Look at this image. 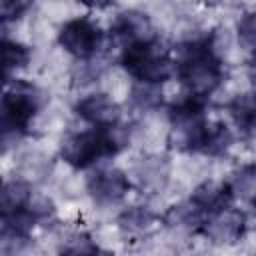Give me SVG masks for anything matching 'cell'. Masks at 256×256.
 I'll return each mask as SVG.
<instances>
[{
    "label": "cell",
    "instance_id": "obj_21",
    "mask_svg": "<svg viewBox=\"0 0 256 256\" xmlns=\"http://www.w3.org/2000/svg\"><path fill=\"white\" fill-rule=\"evenodd\" d=\"M238 34H240V42H244L246 48L254 46V14L248 12L240 24H238Z\"/></svg>",
    "mask_w": 256,
    "mask_h": 256
},
{
    "label": "cell",
    "instance_id": "obj_11",
    "mask_svg": "<svg viewBox=\"0 0 256 256\" xmlns=\"http://www.w3.org/2000/svg\"><path fill=\"white\" fill-rule=\"evenodd\" d=\"M232 200H234V192L228 182H204L192 192L188 202L202 216H210L228 208Z\"/></svg>",
    "mask_w": 256,
    "mask_h": 256
},
{
    "label": "cell",
    "instance_id": "obj_2",
    "mask_svg": "<svg viewBox=\"0 0 256 256\" xmlns=\"http://www.w3.org/2000/svg\"><path fill=\"white\" fill-rule=\"evenodd\" d=\"M126 144L118 126H94L84 132L70 134L62 142V158L76 170H86L104 158L116 156Z\"/></svg>",
    "mask_w": 256,
    "mask_h": 256
},
{
    "label": "cell",
    "instance_id": "obj_23",
    "mask_svg": "<svg viewBox=\"0 0 256 256\" xmlns=\"http://www.w3.org/2000/svg\"><path fill=\"white\" fill-rule=\"evenodd\" d=\"M4 30H6V22H4L2 18H0V40L4 38Z\"/></svg>",
    "mask_w": 256,
    "mask_h": 256
},
{
    "label": "cell",
    "instance_id": "obj_9",
    "mask_svg": "<svg viewBox=\"0 0 256 256\" xmlns=\"http://www.w3.org/2000/svg\"><path fill=\"white\" fill-rule=\"evenodd\" d=\"M110 34L118 44L130 46V44L154 38V28H152L150 18L144 12L128 10V12L118 14L114 24L110 26Z\"/></svg>",
    "mask_w": 256,
    "mask_h": 256
},
{
    "label": "cell",
    "instance_id": "obj_1",
    "mask_svg": "<svg viewBox=\"0 0 256 256\" xmlns=\"http://www.w3.org/2000/svg\"><path fill=\"white\" fill-rule=\"evenodd\" d=\"M174 74L190 94L210 96L224 80L222 60L214 50V42L206 36L182 44Z\"/></svg>",
    "mask_w": 256,
    "mask_h": 256
},
{
    "label": "cell",
    "instance_id": "obj_4",
    "mask_svg": "<svg viewBox=\"0 0 256 256\" xmlns=\"http://www.w3.org/2000/svg\"><path fill=\"white\" fill-rule=\"evenodd\" d=\"M42 104L44 94L40 88L22 80L14 82L10 90L0 98V134L8 138L26 132Z\"/></svg>",
    "mask_w": 256,
    "mask_h": 256
},
{
    "label": "cell",
    "instance_id": "obj_8",
    "mask_svg": "<svg viewBox=\"0 0 256 256\" xmlns=\"http://www.w3.org/2000/svg\"><path fill=\"white\" fill-rule=\"evenodd\" d=\"M198 230L212 242H236L246 232V214L228 206L216 214H210Z\"/></svg>",
    "mask_w": 256,
    "mask_h": 256
},
{
    "label": "cell",
    "instance_id": "obj_5",
    "mask_svg": "<svg viewBox=\"0 0 256 256\" xmlns=\"http://www.w3.org/2000/svg\"><path fill=\"white\" fill-rule=\"evenodd\" d=\"M180 132V148L204 156H222L232 146V132L222 122H198Z\"/></svg>",
    "mask_w": 256,
    "mask_h": 256
},
{
    "label": "cell",
    "instance_id": "obj_22",
    "mask_svg": "<svg viewBox=\"0 0 256 256\" xmlns=\"http://www.w3.org/2000/svg\"><path fill=\"white\" fill-rule=\"evenodd\" d=\"M80 4H84V6H88V8H106V6H110L114 0H78Z\"/></svg>",
    "mask_w": 256,
    "mask_h": 256
},
{
    "label": "cell",
    "instance_id": "obj_17",
    "mask_svg": "<svg viewBox=\"0 0 256 256\" xmlns=\"http://www.w3.org/2000/svg\"><path fill=\"white\" fill-rule=\"evenodd\" d=\"M156 216L144 206H132L118 216V224L124 232H142L154 224Z\"/></svg>",
    "mask_w": 256,
    "mask_h": 256
},
{
    "label": "cell",
    "instance_id": "obj_19",
    "mask_svg": "<svg viewBox=\"0 0 256 256\" xmlns=\"http://www.w3.org/2000/svg\"><path fill=\"white\" fill-rule=\"evenodd\" d=\"M132 100L140 106V108H156L162 102V92L158 88V84H146V82H138L132 88Z\"/></svg>",
    "mask_w": 256,
    "mask_h": 256
},
{
    "label": "cell",
    "instance_id": "obj_6",
    "mask_svg": "<svg viewBox=\"0 0 256 256\" xmlns=\"http://www.w3.org/2000/svg\"><path fill=\"white\" fill-rule=\"evenodd\" d=\"M102 42H104L102 28L88 18L68 20L58 32V44L68 54H72L74 58H80V60L92 58L100 50Z\"/></svg>",
    "mask_w": 256,
    "mask_h": 256
},
{
    "label": "cell",
    "instance_id": "obj_16",
    "mask_svg": "<svg viewBox=\"0 0 256 256\" xmlns=\"http://www.w3.org/2000/svg\"><path fill=\"white\" fill-rule=\"evenodd\" d=\"M164 222L168 226H176V228H200V224L204 222V216L190 204H178V206H172L166 216H164Z\"/></svg>",
    "mask_w": 256,
    "mask_h": 256
},
{
    "label": "cell",
    "instance_id": "obj_20",
    "mask_svg": "<svg viewBox=\"0 0 256 256\" xmlns=\"http://www.w3.org/2000/svg\"><path fill=\"white\" fill-rule=\"evenodd\" d=\"M34 0H0V18L4 22L22 18L30 8Z\"/></svg>",
    "mask_w": 256,
    "mask_h": 256
},
{
    "label": "cell",
    "instance_id": "obj_15",
    "mask_svg": "<svg viewBox=\"0 0 256 256\" xmlns=\"http://www.w3.org/2000/svg\"><path fill=\"white\" fill-rule=\"evenodd\" d=\"M228 112L234 120V124L240 128L242 134L252 136L254 132V122H256V108H254V98L252 94H240L228 104Z\"/></svg>",
    "mask_w": 256,
    "mask_h": 256
},
{
    "label": "cell",
    "instance_id": "obj_13",
    "mask_svg": "<svg viewBox=\"0 0 256 256\" xmlns=\"http://www.w3.org/2000/svg\"><path fill=\"white\" fill-rule=\"evenodd\" d=\"M30 198H32L30 184H26L22 180L0 182V220L22 210L30 202Z\"/></svg>",
    "mask_w": 256,
    "mask_h": 256
},
{
    "label": "cell",
    "instance_id": "obj_14",
    "mask_svg": "<svg viewBox=\"0 0 256 256\" xmlns=\"http://www.w3.org/2000/svg\"><path fill=\"white\" fill-rule=\"evenodd\" d=\"M32 58V52L26 44L14 42V40H0V74L10 76L14 70L24 68Z\"/></svg>",
    "mask_w": 256,
    "mask_h": 256
},
{
    "label": "cell",
    "instance_id": "obj_24",
    "mask_svg": "<svg viewBox=\"0 0 256 256\" xmlns=\"http://www.w3.org/2000/svg\"><path fill=\"white\" fill-rule=\"evenodd\" d=\"M4 86H6V76H2V74H0V94H2Z\"/></svg>",
    "mask_w": 256,
    "mask_h": 256
},
{
    "label": "cell",
    "instance_id": "obj_7",
    "mask_svg": "<svg viewBox=\"0 0 256 256\" xmlns=\"http://www.w3.org/2000/svg\"><path fill=\"white\" fill-rule=\"evenodd\" d=\"M86 188L96 204L110 206V204H118L128 194L130 180L122 170L106 168V170H98L96 174H92L86 182Z\"/></svg>",
    "mask_w": 256,
    "mask_h": 256
},
{
    "label": "cell",
    "instance_id": "obj_12",
    "mask_svg": "<svg viewBox=\"0 0 256 256\" xmlns=\"http://www.w3.org/2000/svg\"><path fill=\"white\" fill-rule=\"evenodd\" d=\"M208 108V96H200V94H186L184 98L176 100L170 104L168 108V118L174 126V130H186L198 122L204 120Z\"/></svg>",
    "mask_w": 256,
    "mask_h": 256
},
{
    "label": "cell",
    "instance_id": "obj_18",
    "mask_svg": "<svg viewBox=\"0 0 256 256\" xmlns=\"http://www.w3.org/2000/svg\"><path fill=\"white\" fill-rule=\"evenodd\" d=\"M232 192H234V198L240 196L248 202H252V196H254V188H256V174H254V166L252 164H246L242 166L234 176L232 180L228 182Z\"/></svg>",
    "mask_w": 256,
    "mask_h": 256
},
{
    "label": "cell",
    "instance_id": "obj_3",
    "mask_svg": "<svg viewBox=\"0 0 256 256\" xmlns=\"http://www.w3.org/2000/svg\"><path fill=\"white\" fill-rule=\"evenodd\" d=\"M120 64L134 80L146 84L160 86L174 76V60L156 38L124 46Z\"/></svg>",
    "mask_w": 256,
    "mask_h": 256
},
{
    "label": "cell",
    "instance_id": "obj_10",
    "mask_svg": "<svg viewBox=\"0 0 256 256\" xmlns=\"http://www.w3.org/2000/svg\"><path fill=\"white\" fill-rule=\"evenodd\" d=\"M76 114L92 126H116L122 110L108 94H90L76 104Z\"/></svg>",
    "mask_w": 256,
    "mask_h": 256
}]
</instances>
